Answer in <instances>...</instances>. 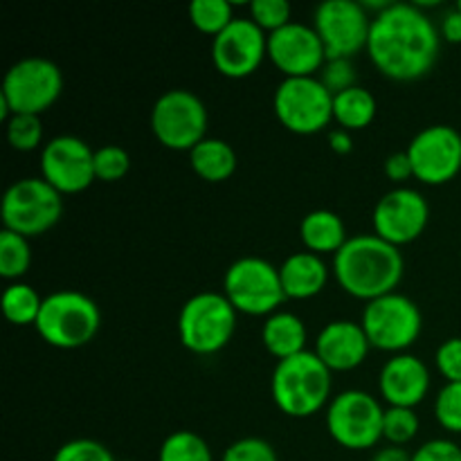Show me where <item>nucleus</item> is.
Here are the masks:
<instances>
[{"instance_id": "nucleus-1", "label": "nucleus", "mask_w": 461, "mask_h": 461, "mask_svg": "<svg viewBox=\"0 0 461 461\" xmlns=\"http://www.w3.org/2000/svg\"><path fill=\"white\" fill-rule=\"evenodd\" d=\"M441 34L419 5L390 3L372 18L367 54L383 77L417 81L435 68Z\"/></svg>"}, {"instance_id": "nucleus-2", "label": "nucleus", "mask_w": 461, "mask_h": 461, "mask_svg": "<svg viewBox=\"0 0 461 461\" xmlns=\"http://www.w3.org/2000/svg\"><path fill=\"white\" fill-rule=\"evenodd\" d=\"M331 273L338 286L356 300L372 302L396 291L405 273L403 255L378 234L347 239L333 255Z\"/></svg>"}, {"instance_id": "nucleus-3", "label": "nucleus", "mask_w": 461, "mask_h": 461, "mask_svg": "<svg viewBox=\"0 0 461 461\" xmlns=\"http://www.w3.org/2000/svg\"><path fill=\"white\" fill-rule=\"evenodd\" d=\"M270 396L286 417H313L331 403V369L315 351L279 360L270 376Z\"/></svg>"}, {"instance_id": "nucleus-4", "label": "nucleus", "mask_w": 461, "mask_h": 461, "mask_svg": "<svg viewBox=\"0 0 461 461\" xmlns=\"http://www.w3.org/2000/svg\"><path fill=\"white\" fill-rule=\"evenodd\" d=\"M63 93L61 68L45 57H25L14 63L0 88V117L39 115L52 108Z\"/></svg>"}, {"instance_id": "nucleus-5", "label": "nucleus", "mask_w": 461, "mask_h": 461, "mask_svg": "<svg viewBox=\"0 0 461 461\" xmlns=\"http://www.w3.org/2000/svg\"><path fill=\"white\" fill-rule=\"evenodd\" d=\"M102 313L95 300L79 291H57L43 300L36 331L54 349H81L97 336Z\"/></svg>"}, {"instance_id": "nucleus-6", "label": "nucleus", "mask_w": 461, "mask_h": 461, "mask_svg": "<svg viewBox=\"0 0 461 461\" xmlns=\"http://www.w3.org/2000/svg\"><path fill=\"white\" fill-rule=\"evenodd\" d=\"M237 331V309L223 293L205 291L189 297L178 315V336L187 351L196 356L219 354Z\"/></svg>"}, {"instance_id": "nucleus-7", "label": "nucleus", "mask_w": 461, "mask_h": 461, "mask_svg": "<svg viewBox=\"0 0 461 461\" xmlns=\"http://www.w3.org/2000/svg\"><path fill=\"white\" fill-rule=\"evenodd\" d=\"M223 295L237 313L255 318L277 313L279 304L286 300L279 268L261 257H241L225 270Z\"/></svg>"}, {"instance_id": "nucleus-8", "label": "nucleus", "mask_w": 461, "mask_h": 461, "mask_svg": "<svg viewBox=\"0 0 461 461\" xmlns=\"http://www.w3.org/2000/svg\"><path fill=\"white\" fill-rule=\"evenodd\" d=\"M360 324L372 349L396 356L405 354L419 340L423 315L417 302L394 291L390 295L367 302Z\"/></svg>"}, {"instance_id": "nucleus-9", "label": "nucleus", "mask_w": 461, "mask_h": 461, "mask_svg": "<svg viewBox=\"0 0 461 461\" xmlns=\"http://www.w3.org/2000/svg\"><path fill=\"white\" fill-rule=\"evenodd\" d=\"M385 408L363 390H345L327 405V430L347 450H369L383 439Z\"/></svg>"}, {"instance_id": "nucleus-10", "label": "nucleus", "mask_w": 461, "mask_h": 461, "mask_svg": "<svg viewBox=\"0 0 461 461\" xmlns=\"http://www.w3.org/2000/svg\"><path fill=\"white\" fill-rule=\"evenodd\" d=\"M207 108L192 90L174 88L156 99L151 108V131L162 147L192 151L207 138Z\"/></svg>"}, {"instance_id": "nucleus-11", "label": "nucleus", "mask_w": 461, "mask_h": 461, "mask_svg": "<svg viewBox=\"0 0 461 461\" xmlns=\"http://www.w3.org/2000/svg\"><path fill=\"white\" fill-rule=\"evenodd\" d=\"M63 214V198L43 178H21L5 192L3 225L9 232L34 239L52 230Z\"/></svg>"}, {"instance_id": "nucleus-12", "label": "nucleus", "mask_w": 461, "mask_h": 461, "mask_svg": "<svg viewBox=\"0 0 461 461\" xmlns=\"http://www.w3.org/2000/svg\"><path fill=\"white\" fill-rule=\"evenodd\" d=\"M273 108L284 129L315 135L333 122V95L318 77H291L277 86Z\"/></svg>"}, {"instance_id": "nucleus-13", "label": "nucleus", "mask_w": 461, "mask_h": 461, "mask_svg": "<svg viewBox=\"0 0 461 461\" xmlns=\"http://www.w3.org/2000/svg\"><path fill=\"white\" fill-rule=\"evenodd\" d=\"M327 59H351L360 50H367L372 18L363 3L356 0H327L318 5L313 16Z\"/></svg>"}, {"instance_id": "nucleus-14", "label": "nucleus", "mask_w": 461, "mask_h": 461, "mask_svg": "<svg viewBox=\"0 0 461 461\" xmlns=\"http://www.w3.org/2000/svg\"><path fill=\"white\" fill-rule=\"evenodd\" d=\"M414 178L423 185H446L461 171V133L448 124L419 131L408 144Z\"/></svg>"}, {"instance_id": "nucleus-15", "label": "nucleus", "mask_w": 461, "mask_h": 461, "mask_svg": "<svg viewBox=\"0 0 461 461\" xmlns=\"http://www.w3.org/2000/svg\"><path fill=\"white\" fill-rule=\"evenodd\" d=\"M268 57V34L252 18H234L214 41L212 61L228 79H246L255 75Z\"/></svg>"}, {"instance_id": "nucleus-16", "label": "nucleus", "mask_w": 461, "mask_h": 461, "mask_svg": "<svg viewBox=\"0 0 461 461\" xmlns=\"http://www.w3.org/2000/svg\"><path fill=\"white\" fill-rule=\"evenodd\" d=\"M41 178L59 194H81L95 183V151L75 135H57L41 151Z\"/></svg>"}, {"instance_id": "nucleus-17", "label": "nucleus", "mask_w": 461, "mask_h": 461, "mask_svg": "<svg viewBox=\"0 0 461 461\" xmlns=\"http://www.w3.org/2000/svg\"><path fill=\"white\" fill-rule=\"evenodd\" d=\"M428 221L430 205L421 192L410 187H396L378 198L372 214L374 234L396 248L417 241L428 228Z\"/></svg>"}, {"instance_id": "nucleus-18", "label": "nucleus", "mask_w": 461, "mask_h": 461, "mask_svg": "<svg viewBox=\"0 0 461 461\" xmlns=\"http://www.w3.org/2000/svg\"><path fill=\"white\" fill-rule=\"evenodd\" d=\"M268 59L282 72L284 79L318 77L327 63V52L313 27L304 23H288L268 36Z\"/></svg>"}, {"instance_id": "nucleus-19", "label": "nucleus", "mask_w": 461, "mask_h": 461, "mask_svg": "<svg viewBox=\"0 0 461 461\" xmlns=\"http://www.w3.org/2000/svg\"><path fill=\"white\" fill-rule=\"evenodd\" d=\"M378 392L387 408L414 410L430 392V369L412 354H396L378 374Z\"/></svg>"}, {"instance_id": "nucleus-20", "label": "nucleus", "mask_w": 461, "mask_h": 461, "mask_svg": "<svg viewBox=\"0 0 461 461\" xmlns=\"http://www.w3.org/2000/svg\"><path fill=\"white\" fill-rule=\"evenodd\" d=\"M369 345L365 329L354 320H333L315 340V356L333 372H351L367 358Z\"/></svg>"}, {"instance_id": "nucleus-21", "label": "nucleus", "mask_w": 461, "mask_h": 461, "mask_svg": "<svg viewBox=\"0 0 461 461\" xmlns=\"http://www.w3.org/2000/svg\"><path fill=\"white\" fill-rule=\"evenodd\" d=\"M327 261L313 252H295L279 266V277H282L284 295L286 300H311L320 295L329 284Z\"/></svg>"}, {"instance_id": "nucleus-22", "label": "nucleus", "mask_w": 461, "mask_h": 461, "mask_svg": "<svg viewBox=\"0 0 461 461\" xmlns=\"http://www.w3.org/2000/svg\"><path fill=\"white\" fill-rule=\"evenodd\" d=\"M306 324L302 322L300 315L291 311H277L268 315L261 327V342L266 351L279 360L293 358L297 354L306 351Z\"/></svg>"}, {"instance_id": "nucleus-23", "label": "nucleus", "mask_w": 461, "mask_h": 461, "mask_svg": "<svg viewBox=\"0 0 461 461\" xmlns=\"http://www.w3.org/2000/svg\"><path fill=\"white\" fill-rule=\"evenodd\" d=\"M300 239L313 255H336L347 243V228L331 210H313L302 219Z\"/></svg>"}, {"instance_id": "nucleus-24", "label": "nucleus", "mask_w": 461, "mask_h": 461, "mask_svg": "<svg viewBox=\"0 0 461 461\" xmlns=\"http://www.w3.org/2000/svg\"><path fill=\"white\" fill-rule=\"evenodd\" d=\"M237 153L225 140L205 138L189 151L194 174L207 183H225L237 171Z\"/></svg>"}, {"instance_id": "nucleus-25", "label": "nucleus", "mask_w": 461, "mask_h": 461, "mask_svg": "<svg viewBox=\"0 0 461 461\" xmlns=\"http://www.w3.org/2000/svg\"><path fill=\"white\" fill-rule=\"evenodd\" d=\"M378 113L376 97L363 86L333 95V122L345 131H363L374 122Z\"/></svg>"}, {"instance_id": "nucleus-26", "label": "nucleus", "mask_w": 461, "mask_h": 461, "mask_svg": "<svg viewBox=\"0 0 461 461\" xmlns=\"http://www.w3.org/2000/svg\"><path fill=\"white\" fill-rule=\"evenodd\" d=\"M43 300L45 297H41L30 284L14 282L3 293V313L16 327L36 324L41 309H43Z\"/></svg>"}, {"instance_id": "nucleus-27", "label": "nucleus", "mask_w": 461, "mask_h": 461, "mask_svg": "<svg viewBox=\"0 0 461 461\" xmlns=\"http://www.w3.org/2000/svg\"><path fill=\"white\" fill-rule=\"evenodd\" d=\"M158 461H214L212 448L192 430H176L162 441Z\"/></svg>"}, {"instance_id": "nucleus-28", "label": "nucleus", "mask_w": 461, "mask_h": 461, "mask_svg": "<svg viewBox=\"0 0 461 461\" xmlns=\"http://www.w3.org/2000/svg\"><path fill=\"white\" fill-rule=\"evenodd\" d=\"M30 239L3 228V232H0V275L9 282H18L30 270Z\"/></svg>"}, {"instance_id": "nucleus-29", "label": "nucleus", "mask_w": 461, "mask_h": 461, "mask_svg": "<svg viewBox=\"0 0 461 461\" xmlns=\"http://www.w3.org/2000/svg\"><path fill=\"white\" fill-rule=\"evenodd\" d=\"M232 5L228 0H194L189 5V21L198 32L210 36H219L230 23L234 21Z\"/></svg>"}, {"instance_id": "nucleus-30", "label": "nucleus", "mask_w": 461, "mask_h": 461, "mask_svg": "<svg viewBox=\"0 0 461 461\" xmlns=\"http://www.w3.org/2000/svg\"><path fill=\"white\" fill-rule=\"evenodd\" d=\"M419 417L410 408H385L383 417V439L390 446H401L414 439L419 435Z\"/></svg>"}, {"instance_id": "nucleus-31", "label": "nucleus", "mask_w": 461, "mask_h": 461, "mask_svg": "<svg viewBox=\"0 0 461 461\" xmlns=\"http://www.w3.org/2000/svg\"><path fill=\"white\" fill-rule=\"evenodd\" d=\"M131 169V156L120 144H104L95 149V178L104 183H117Z\"/></svg>"}, {"instance_id": "nucleus-32", "label": "nucleus", "mask_w": 461, "mask_h": 461, "mask_svg": "<svg viewBox=\"0 0 461 461\" xmlns=\"http://www.w3.org/2000/svg\"><path fill=\"white\" fill-rule=\"evenodd\" d=\"M7 140L23 153L36 151L43 142V124L39 115H12L7 120Z\"/></svg>"}, {"instance_id": "nucleus-33", "label": "nucleus", "mask_w": 461, "mask_h": 461, "mask_svg": "<svg viewBox=\"0 0 461 461\" xmlns=\"http://www.w3.org/2000/svg\"><path fill=\"white\" fill-rule=\"evenodd\" d=\"M435 417L444 430L461 435V383H446L435 399Z\"/></svg>"}, {"instance_id": "nucleus-34", "label": "nucleus", "mask_w": 461, "mask_h": 461, "mask_svg": "<svg viewBox=\"0 0 461 461\" xmlns=\"http://www.w3.org/2000/svg\"><path fill=\"white\" fill-rule=\"evenodd\" d=\"M291 12L293 9L286 0H252L250 3L252 23L259 25L268 36L293 23Z\"/></svg>"}, {"instance_id": "nucleus-35", "label": "nucleus", "mask_w": 461, "mask_h": 461, "mask_svg": "<svg viewBox=\"0 0 461 461\" xmlns=\"http://www.w3.org/2000/svg\"><path fill=\"white\" fill-rule=\"evenodd\" d=\"M221 461H279L273 446L259 437H243L230 444L221 455Z\"/></svg>"}, {"instance_id": "nucleus-36", "label": "nucleus", "mask_w": 461, "mask_h": 461, "mask_svg": "<svg viewBox=\"0 0 461 461\" xmlns=\"http://www.w3.org/2000/svg\"><path fill=\"white\" fill-rule=\"evenodd\" d=\"M318 79L322 81L324 88L331 95H340L345 90L354 88L356 84V68L351 59H327L324 68L320 70Z\"/></svg>"}, {"instance_id": "nucleus-37", "label": "nucleus", "mask_w": 461, "mask_h": 461, "mask_svg": "<svg viewBox=\"0 0 461 461\" xmlns=\"http://www.w3.org/2000/svg\"><path fill=\"white\" fill-rule=\"evenodd\" d=\"M52 461H117L111 450L95 439H72L54 453Z\"/></svg>"}, {"instance_id": "nucleus-38", "label": "nucleus", "mask_w": 461, "mask_h": 461, "mask_svg": "<svg viewBox=\"0 0 461 461\" xmlns=\"http://www.w3.org/2000/svg\"><path fill=\"white\" fill-rule=\"evenodd\" d=\"M435 365L446 383H461V338L441 342L435 354Z\"/></svg>"}, {"instance_id": "nucleus-39", "label": "nucleus", "mask_w": 461, "mask_h": 461, "mask_svg": "<svg viewBox=\"0 0 461 461\" xmlns=\"http://www.w3.org/2000/svg\"><path fill=\"white\" fill-rule=\"evenodd\" d=\"M412 461H461V446L450 439H430L414 450Z\"/></svg>"}, {"instance_id": "nucleus-40", "label": "nucleus", "mask_w": 461, "mask_h": 461, "mask_svg": "<svg viewBox=\"0 0 461 461\" xmlns=\"http://www.w3.org/2000/svg\"><path fill=\"white\" fill-rule=\"evenodd\" d=\"M385 176L396 185L408 183L410 178H414V169H412V162H410L408 151H399V153H392V156H387Z\"/></svg>"}, {"instance_id": "nucleus-41", "label": "nucleus", "mask_w": 461, "mask_h": 461, "mask_svg": "<svg viewBox=\"0 0 461 461\" xmlns=\"http://www.w3.org/2000/svg\"><path fill=\"white\" fill-rule=\"evenodd\" d=\"M441 39L448 41V43H461V9L455 7L450 12L444 14L439 27Z\"/></svg>"}, {"instance_id": "nucleus-42", "label": "nucleus", "mask_w": 461, "mask_h": 461, "mask_svg": "<svg viewBox=\"0 0 461 461\" xmlns=\"http://www.w3.org/2000/svg\"><path fill=\"white\" fill-rule=\"evenodd\" d=\"M327 140H329V147H331L338 156H347V153H351V149H354V138H351L349 131L340 129V126L329 131Z\"/></svg>"}, {"instance_id": "nucleus-43", "label": "nucleus", "mask_w": 461, "mask_h": 461, "mask_svg": "<svg viewBox=\"0 0 461 461\" xmlns=\"http://www.w3.org/2000/svg\"><path fill=\"white\" fill-rule=\"evenodd\" d=\"M372 461H412V455L401 446H385V448H378L374 453Z\"/></svg>"}, {"instance_id": "nucleus-44", "label": "nucleus", "mask_w": 461, "mask_h": 461, "mask_svg": "<svg viewBox=\"0 0 461 461\" xmlns=\"http://www.w3.org/2000/svg\"><path fill=\"white\" fill-rule=\"evenodd\" d=\"M117 461H133V459H117Z\"/></svg>"}, {"instance_id": "nucleus-45", "label": "nucleus", "mask_w": 461, "mask_h": 461, "mask_svg": "<svg viewBox=\"0 0 461 461\" xmlns=\"http://www.w3.org/2000/svg\"><path fill=\"white\" fill-rule=\"evenodd\" d=\"M457 7H459V9H461V0H459V3H457Z\"/></svg>"}]
</instances>
